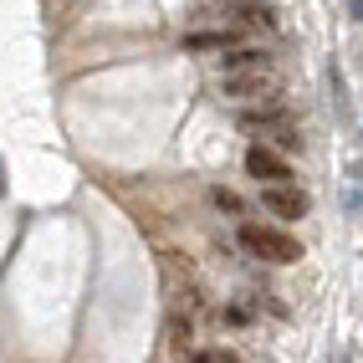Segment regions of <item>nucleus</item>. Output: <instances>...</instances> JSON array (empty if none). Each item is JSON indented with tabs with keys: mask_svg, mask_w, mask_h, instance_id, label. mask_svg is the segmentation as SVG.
Here are the masks:
<instances>
[{
	"mask_svg": "<svg viewBox=\"0 0 363 363\" xmlns=\"http://www.w3.org/2000/svg\"><path fill=\"white\" fill-rule=\"evenodd\" d=\"M235 128L256 133V143L277 138L281 149H302V138H297V118L281 108V98H272V103H256V108H235Z\"/></svg>",
	"mask_w": 363,
	"mask_h": 363,
	"instance_id": "nucleus-1",
	"label": "nucleus"
},
{
	"mask_svg": "<svg viewBox=\"0 0 363 363\" xmlns=\"http://www.w3.org/2000/svg\"><path fill=\"white\" fill-rule=\"evenodd\" d=\"M240 246H246L256 261H272V266H292L302 261V246H297V235H286L281 225H261V220H240Z\"/></svg>",
	"mask_w": 363,
	"mask_h": 363,
	"instance_id": "nucleus-2",
	"label": "nucleus"
},
{
	"mask_svg": "<svg viewBox=\"0 0 363 363\" xmlns=\"http://www.w3.org/2000/svg\"><path fill=\"white\" fill-rule=\"evenodd\" d=\"M220 98H230V103H272V98H281V87H277V72L261 67V72L220 77Z\"/></svg>",
	"mask_w": 363,
	"mask_h": 363,
	"instance_id": "nucleus-3",
	"label": "nucleus"
},
{
	"mask_svg": "<svg viewBox=\"0 0 363 363\" xmlns=\"http://www.w3.org/2000/svg\"><path fill=\"white\" fill-rule=\"evenodd\" d=\"M261 210L272 215V220L292 225V220L307 215V195H302L297 184H261Z\"/></svg>",
	"mask_w": 363,
	"mask_h": 363,
	"instance_id": "nucleus-4",
	"label": "nucleus"
},
{
	"mask_svg": "<svg viewBox=\"0 0 363 363\" xmlns=\"http://www.w3.org/2000/svg\"><path fill=\"white\" fill-rule=\"evenodd\" d=\"M246 174L261 179V184H292V164L277 149H266V143H251L246 149Z\"/></svg>",
	"mask_w": 363,
	"mask_h": 363,
	"instance_id": "nucleus-5",
	"label": "nucleus"
},
{
	"mask_svg": "<svg viewBox=\"0 0 363 363\" xmlns=\"http://www.w3.org/2000/svg\"><path fill=\"white\" fill-rule=\"evenodd\" d=\"M225 67V77H235V72H261V67H272V57L261 52V46H230V52L220 57Z\"/></svg>",
	"mask_w": 363,
	"mask_h": 363,
	"instance_id": "nucleus-6",
	"label": "nucleus"
},
{
	"mask_svg": "<svg viewBox=\"0 0 363 363\" xmlns=\"http://www.w3.org/2000/svg\"><path fill=\"white\" fill-rule=\"evenodd\" d=\"M230 31H195V36H184L189 52H230Z\"/></svg>",
	"mask_w": 363,
	"mask_h": 363,
	"instance_id": "nucleus-7",
	"label": "nucleus"
},
{
	"mask_svg": "<svg viewBox=\"0 0 363 363\" xmlns=\"http://www.w3.org/2000/svg\"><path fill=\"white\" fill-rule=\"evenodd\" d=\"M235 16H240V26H251V31H272V26H277L272 6H240Z\"/></svg>",
	"mask_w": 363,
	"mask_h": 363,
	"instance_id": "nucleus-8",
	"label": "nucleus"
},
{
	"mask_svg": "<svg viewBox=\"0 0 363 363\" xmlns=\"http://www.w3.org/2000/svg\"><path fill=\"white\" fill-rule=\"evenodd\" d=\"M215 205H220L225 215H240V195H235V189H215Z\"/></svg>",
	"mask_w": 363,
	"mask_h": 363,
	"instance_id": "nucleus-9",
	"label": "nucleus"
},
{
	"mask_svg": "<svg viewBox=\"0 0 363 363\" xmlns=\"http://www.w3.org/2000/svg\"><path fill=\"white\" fill-rule=\"evenodd\" d=\"M189 363H230V358H225V353H195Z\"/></svg>",
	"mask_w": 363,
	"mask_h": 363,
	"instance_id": "nucleus-10",
	"label": "nucleus"
},
{
	"mask_svg": "<svg viewBox=\"0 0 363 363\" xmlns=\"http://www.w3.org/2000/svg\"><path fill=\"white\" fill-rule=\"evenodd\" d=\"M348 11H353V21L363 26V0H348Z\"/></svg>",
	"mask_w": 363,
	"mask_h": 363,
	"instance_id": "nucleus-11",
	"label": "nucleus"
}]
</instances>
